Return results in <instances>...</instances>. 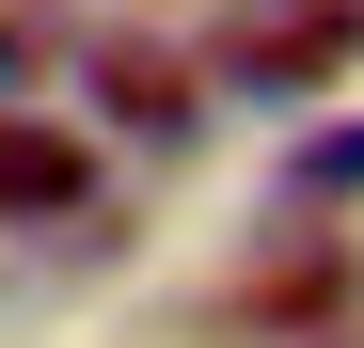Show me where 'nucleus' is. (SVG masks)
I'll list each match as a JSON object with an SVG mask.
<instances>
[{"label": "nucleus", "instance_id": "nucleus-1", "mask_svg": "<svg viewBox=\"0 0 364 348\" xmlns=\"http://www.w3.org/2000/svg\"><path fill=\"white\" fill-rule=\"evenodd\" d=\"M364 64V0H269V16L222 32V80L237 95H333Z\"/></svg>", "mask_w": 364, "mask_h": 348}, {"label": "nucleus", "instance_id": "nucleus-2", "mask_svg": "<svg viewBox=\"0 0 364 348\" xmlns=\"http://www.w3.org/2000/svg\"><path fill=\"white\" fill-rule=\"evenodd\" d=\"M95 190V158L64 127H0V222H48V206H80Z\"/></svg>", "mask_w": 364, "mask_h": 348}, {"label": "nucleus", "instance_id": "nucleus-3", "mask_svg": "<svg viewBox=\"0 0 364 348\" xmlns=\"http://www.w3.org/2000/svg\"><path fill=\"white\" fill-rule=\"evenodd\" d=\"M95 80H111V111H127V127H159V143L191 127V80H174V64H143V48H111Z\"/></svg>", "mask_w": 364, "mask_h": 348}, {"label": "nucleus", "instance_id": "nucleus-4", "mask_svg": "<svg viewBox=\"0 0 364 348\" xmlns=\"http://www.w3.org/2000/svg\"><path fill=\"white\" fill-rule=\"evenodd\" d=\"M301 190L348 206V190H364V127H317V143H301Z\"/></svg>", "mask_w": 364, "mask_h": 348}, {"label": "nucleus", "instance_id": "nucleus-5", "mask_svg": "<svg viewBox=\"0 0 364 348\" xmlns=\"http://www.w3.org/2000/svg\"><path fill=\"white\" fill-rule=\"evenodd\" d=\"M0 64H16V32H0Z\"/></svg>", "mask_w": 364, "mask_h": 348}]
</instances>
